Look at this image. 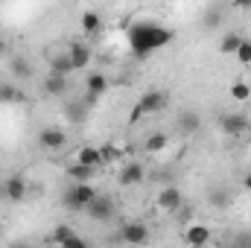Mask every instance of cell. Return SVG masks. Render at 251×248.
<instances>
[{"label":"cell","mask_w":251,"mask_h":248,"mask_svg":"<svg viewBox=\"0 0 251 248\" xmlns=\"http://www.w3.org/2000/svg\"><path fill=\"white\" fill-rule=\"evenodd\" d=\"M73 158H76L79 164H88V167H102V155H100V146H79Z\"/></svg>","instance_id":"ac0fdd59"},{"label":"cell","mask_w":251,"mask_h":248,"mask_svg":"<svg viewBox=\"0 0 251 248\" xmlns=\"http://www.w3.org/2000/svg\"><path fill=\"white\" fill-rule=\"evenodd\" d=\"M50 240H53L56 246H64V248H85V246H88V243H85L79 234H73L67 225H59V228L50 234Z\"/></svg>","instance_id":"7c38bea8"},{"label":"cell","mask_w":251,"mask_h":248,"mask_svg":"<svg viewBox=\"0 0 251 248\" xmlns=\"http://www.w3.org/2000/svg\"><path fill=\"white\" fill-rule=\"evenodd\" d=\"M105 91H108V76L105 73H91L85 79V102L88 105H97Z\"/></svg>","instance_id":"52a82bcc"},{"label":"cell","mask_w":251,"mask_h":248,"mask_svg":"<svg viewBox=\"0 0 251 248\" xmlns=\"http://www.w3.org/2000/svg\"><path fill=\"white\" fill-rule=\"evenodd\" d=\"M85 213H88L94 222H111L114 213H117V207H114V198H111V196H100V193H97V196L88 201Z\"/></svg>","instance_id":"277c9868"},{"label":"cell","mask_w":251,"mask_h":248,"mask_svg":"<svg viewBox=\"0 0 251 248\" xmlns=\"http://www.w3.org/2000/svg\"><path fill=\"white\" fill-rule=\"evenodd\" d=\"M120 240L128 246H146L149 243V225L143 222H126L120 228Z\"/></svg>","instance_id":"ba28073f"},{"label":"cell","mask_w":251,"mask_h":248,"mask_svg":"<svg viewBox=\"0 0 251 248\" xmlns=\"http://www.w3.org/2000/svg\"><path fill=\"white\" fill-rule=\"evenodd\" d=\"M155 204H158L164 213H176V210L184 204V196H181V190H178V187H164V190L158 193Z\"/></svg>","instance_id":"9c48e42d"},{"label":"cell","mask_w":251,"mask_h":248,"mask_svg":"<svg viewBox=\"0 0 251 248\" xmlns=\"http://www.w3.org/2000/svg\"><path fill=\"white\" fill-rule=\"evenodd\" d=\"M102 29V15L100 12H85L82 15V32L85 35H97Z\"/></svg>","instance_id":"7402d4cb"},{"label":"cell","mask_w":251,"mask_h":248,"mask_svg":"<svg viewBox=\"0 0 251 248\" xmlns=\"http://www.w3.org/2000/svg\"><path fill=\"white\" fill-rule=\"evenodd\" d=\"M67 56H70V62H73V70H85L91 59H94V53H91V47L88 44H79V41H73L70 47H67Z\"/></svg>","instance_id":"4fadbf2b"},{"label":"cell","mask_w":251,"mask_h":248,"mask_svg":"<svg viewBox=\"0 0 251 248\" xmlns=\"http://www.w3.org/2000/svg\"><path fill=\"white\" fill-rule=\"evenodd\" d=\"M231 99H234V102H249L251 99V85L249 82H234V85H231Z\"/></svg>","instance_id":"d4e9b609"},{"label":"cell","mask_w":251,"mask_h":248,"mask_svg":"<svg viewBox=\"0 0 251 248\" xmlns=\"http://www.w3.org/2000/svg\"><path fill=\"white\" fill-rule=\"evenodd\" d=\"M219 128H222V134H228V137H243V134L251 131V123L243 111H231V114H222V117H219Z\"/></svg>","instance_id":"5b68a950"},{"label":"cell","mask_w":251,"mask_h":248,"mask_svg":"<svg viewBox=\"0 0 251 248\" xmlns=\"http://www.w3.org/2000/svg\"><path fill=\"white\" fill-rule=\"evenodd\" d=\"M240 41H243V35H240V32H225V35H222V41H219V53H222V56H234V53H237V47H240Z\"/></svg>","instance_id":"603a6c76"},{"label":"cell","mask_w":251,"mask_h":248,"mask_svg":"<svg viewBox=\"0 0 251 248\" xmlns=\"http://www.w3.org/2000/svg\"><path fill=\"white\" fill-rule=\"evenodd\" d=\"M100 155H102V167H105V164L120 161V158L126 155V149L123 146H117V143H102V146H100Z\"/></svg>","instance_id":"cb8c5ba5"},{"label":"cell","mask_w":251,"mask_h":248,"mask_svg":"<svg viewBox=\"0 0 251 248\" xmlns=\"http://www.w3.org/2000/svg\"><path fill=\"white\" fill-rule=\"evenodd\" d=\"M143 178H146V167L140 161H131V164H126L123 170H120V178L117 181L123 187H137Z\"/></svg>","instance_id":"30bf717a"},{"label":"cell","mask_w":251,"mask_h":248,"mask_svg":"<svg viewBox=\"0 0 251 248\" xmlns=\"http://www.w3.org/2000/svg\"><path fill=\"white\" fill-rule=\"evenodd\" d=\"M9 73L15 76V79H32V64L29 59H24V56H9Z\"/></svg>","instance_id":"e0dca14e"},{"label":"cell","mask_w":251,"mask_h":248,"mask_svg":"<svg viewBox=\"0 0 251 248\" xmlns=\"http://www.w3.org/2000/svg\"><path fill=\"white\" fill-rule=\"evenodd\" d=\"M50 70H53V73H62V76H70V73H73L70 56H67V53H64V56H56V59L50 62Z\"/></svg>","instance_id":"484cf974"},{"label":"cell","mask_w":251,"mask_h":248,"mask_svg":"<svg viewBox=\"0 0 251 248\" xmlns=\"http://www.w3.org/2000/svg\"><path fill=\"white\" fill-rule=\"evenodd\" d=\"M41 91H44L47 97H62L64 91H67V76H62V73H53V70H50V76L44 79Z\"/></svg>","instance_id":"2e32d148"},{"label":"cell","mask_w":251,"mask_h":248,"mask_svg":"<svg viewBox=\"0 0 251 248\" xmlns=\"http://www.w3.org/2000/svg\"><path fill=\"white\" fill-rule=\"evenodd\" d=\"M199 128H201V117L196 111H181L176 117V131L178 134H196Z\"/></svg>","instance_id":"9a60e30c"},{"label":"cell","mask_w":251,"mask_h":248,"mask_svg":"<svg viewBox=\"0 0 251 248\" xmlns=\"http://www.w3.org/2000/svg\"><path fill=\"white\" fill-rule=\"evenodd\" d=\"M21 99H24V94H21L18 85L0 82V105H15V102H21Z\"/></svg>","instance_id":"44dd1931"},{"label":"cell","mask_w":251,"mask_h":248,"mask_svg":"<svg viewBox=\"0 0 251 248\" xmlns=\"http://www.w3.org/2000/svg\"><path fill=\"white\" fill-rule=\"evenodd\" d=\"M173 38H176V32H173L170 26L158 24V21H137V24H131L128 32H126L128 50H131L134 59H149L152 53H158V50H164L167 44H173Z\"/></svg>","instance_id":"6da1fadb"},{"label":"cell","mask_w":251,"mask_h":248,"mask_svg":"<svg viewBox=\"0 0 251 248\" xmlns=\"http://www.w3.org/2000/svg\"><path fill=\"white\" fill-rule=\"evenodd\" d=\"M94 196H97V190L91 187V181H73L62 193V207L70 213H85V207Z\"/></svg>","instance_id":"7a4b0ae2"},{"label":"cell","mask_w":251,"mask_h":248,"mask_svg":"<svg viewBox=\"0 0 251 248\" xmlns=\"http://www.w3.org/2000/svg\"><path fill=\"white\" fill-rule=\"evenodd\" d=\"M219 21H222V12H219L216 6H213V9H207V18H204V26H216Z\"/></svg>","instance_id":"f1b7e54d"},{"label":"cell","mask_w":251,"mask_h":248,"mask_svg":"<svg viewBox=\"0 0 251 248\" xmlns=\"http://www.w3.org/2000/svg\"><path fill=\"white\" fill-rule=\"evenodd\" d=\"M237 9H251V0H234Z\"/></svg>","instance_id":"4dcf8cb0"},{"label":"cell","mask_w":251,"mask_h":248,"mask_svg":"<svg viewBox=\"0 0 251 248\" xmlns=\"http://www.w3.org/2000/svg\"><path fill=\"white\" fill-rule=\"evenodd\" d=\"M184 243L187 246H207L210 243V228L207 225H196V222H190L187 231H184Z\"/></svg>","instance_id":"5bb4252c"},{"label":"cell","mask_w":251,"mask_h":248,"mask_svg":"<svg viewBox=\"0 0 251 248\" xmlns=\"http://www.w3.org/2000/svg\"><path fill=\"white\" fill-rule=\"evenodd\" d=\"M167 102H170V97H167L164 91H146V94L137 99L134 111H131V123H137V120L146 117V114H158V111H164Z\"/></svg>","instance_id":"3957f363"},{"label":"cell","mask_w":251,"mask_h":248,"mask_svg":"<svg viewBox=\"0 0 251 248\" xmlns=\"http://www.w3.org/2000/svg\"><path fill=\"white\" fill-rule=\"evenodd\" d=\"M3 198L6 201H24L26 198V181L21 178V175H12V178H6L3 181Z\"/></svg>","instance_id":"8fae6325"},{"label":"cell","mask_w":251,"mask_h":248,"mask_svg":"<svg viewBox=\"0 0 251 248\" xmlns=\"http://www.w3.org/2000/svg\"><path fill=\"white\" fill-rule=\"evenodd\" d=\"M97 170H100V167H88V164L73 161V164L67 167V178H73V181H91V178L97 175Z\"/></svg>","instance_id":"ffe728a7"},{"label":"cell","mask_w":251,"mask_h":248,"mask_svg":"<svg viewBox=\"0 0 251 248\" xmlns=\"http://www.w3.org/2000/svg\"><path fill=\"white\" fill-rule=\"evenodd\" d=\"M243 187H246V190H251V173L246 175V178H243Z\"/></svg>","instance_id":"1f68e13d"},{"label":"cell","mask_w":251,"mask_h":248,"mask_svg":"<svg viewBox=\"0 0 251 248\" xmlns=\"http://www.w3.org/2000/svg\"><path fill=\"white\" fill-rule=\"evenodd\" d=\"M210 204L213 207H228L231 204V193L228 190H213L210 193Z\"/></svg>","instance_id":"83f0119b"},{"label":"cell","mask_w":251,"mask_h":248,"mask_svg":"<svg viewBox=\"0 0 251 248\" xmlns=\"http://www.w3.org/2000/svg\"><path fill=\"white\" fill-rule=\"evenodd\" d=\"M167 146H170V134H164V131H155V134H149V137H146V143H143L146 155H161Z\"/></svg>","instance_id":"d6986e66"},{"label":"cell","mask_w":251,"mask_h":248,"mask_svg":"<svg viewBox=\"0 0 251 248\" xmlns=\"http://www.w3.org/2000/svg\"><path fill=\"white\" fill-rule=\"evenodd\" d=\"M38 146L47 149V152H62L67 146V131L59 128V125H44L38 131Z\"/></svg>","instance_id":"8992f818"},{"label":"cell","mask_w":251,"mask_h":248,"mask_svg":"<svg viewBox=\"0 0 251 248\" xmlns=\"http://www.w3.org/2000/svg\"><path fill=\"white\" fill-rule=\"evenodd\" d=\"M234 56H237V62H240V64H251V41H249V38H243V41H240V47H237V53H234Z\"/></svg>","instance_id":"4316f807"},{"label":"cell","mask_w":251,"mask_h":248,"mask_svg":"<svg viewBox=\"0 0 251 248\" xmlns=\"http://www.w3.org/2000/svg\"><path fill=\"white\" fill-rule=\"evenodd\" d=\"M0 59H9V41L0 38Z\"/></svg>","instance_id":"f546056e"}]
</instances>
